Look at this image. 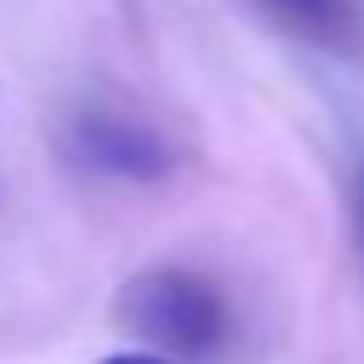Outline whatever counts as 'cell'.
Wrapping results in <instances>:
<instances>
[{"label": "cell", "instance_id": "1", "mask_svg": "<svg viewBox=\"0 0 364 364\" xmlns=\"http://www.w3.org/2000/svg\"><path fill=\"white\" fill-rule=\"evenodd\" d=\"M118 327L134 332L150 353L161 359H220L236 332L230 300L220 295L215 279L193 268H145L118 289Z\"/></svg>", "mask_w": 364, "mask_h": 364}, {"label": "cell", "instance_id": "2", "mask_svg": "<svg viewBox=\"0 0 364 364\" xmlns=\"http://www.w3.org/2000/svg\"><path fill=\"white\" fill-rule=\"evenodd\" d=\"M65 150L75 166L118 182H161L177 171V145L150 118L118 107H80L65 124Z\"/></svg>", "mask_w": 364, "mask_h": 364}, {"label": "cell", "instance_id": "3", "mask_svg": "<svg viewBox=\"0 0 364 364\" xmlns=\"http://www.w3.org/2000/svg\"><path fill=\"white\" fill-rule=\"evenodd\" d=\"M262 16L295 33L300 43H316V48H359V11H353V0H252Z\"/></svg>", "mask_w": 364, "mask_h": 364}, {"label": "cell", "instance_id": "4", "mask_svg": "<svg viewBox=\"0 0 364 364\" xmlns=\"http://www.w3.org/2000/svg\"><path fill=\"white\" fill-rule=\"evenodd\" d=\"M343 198H348V230H353V252L364 262V145L348 150V166H343Z\"/></svg>", "mask_w": 364, "mask_h": 364}, {"label": "cell", "instance_id": "5", "mask_svg": "<svg viewBox=\"0 0 364 364\" xmlns=\"http://www.w3.org/2000/svg\"><path fill=\"white\" fill-rule=\"evenodd\" d=\"M102 364H171V359H161V353H150V348H129V353H107Z\"/></svg>", "mask_w": 364, "mask_h": 364}]
</instances>
